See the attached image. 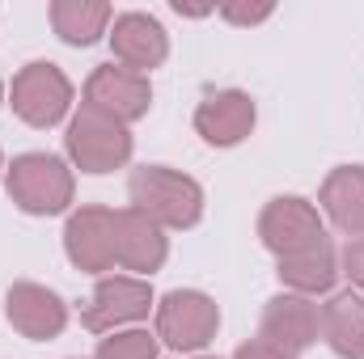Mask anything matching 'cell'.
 <instances>
[{
  "instance_id": "1",
  "label": "cell",
  "mask_w": 364,
  "mask_h": 359,
  "mask_svg": "<svg viewBox=\"0 0 364 359\" xmlns=\"http://www.w3.org/2000/svg\"><path fill=\"white\" fill-rule=\"evenodd\" d=\"M132 207L157 220L161 228H195L203 216V190L199 182L170 170V165H140L127 178Z\"/></svg>"
},
{
  "instance_id": "2",
  "label": "cell",
  "mask_w": 364,
  "mask_h": 359,
  "mask_svg": "<svg viewBox=\"0 0 364 359\" xmlns=\"http://www.w3.org/2000/svg\"><path fill=\"white\" fill-rule=\"evenodd\" d=\"M4 186H9V199L30 216H60L73 203V190H77L73 170L51 153L17 157L4 174Z\"/></svg>"
},
{
  "instance_id": "3",
  "label": "cell",
  "mask_w": 364,
  "mask_h": 359,
  "mask_svg": "<svg viewBox=\"0 0 364 359\" xmlns=\"http://www.w3.org/2000/svg\"><path fill=\"white\" fill-rule=\"evenodd\" d=\"M68 157L81 174H114L132 161V131L90 106H81L68 123Z\"/></svg>"
},
{
  "instance_id": "4",
  "label": "cell",
  "mask_w": 364,
  "mask_h": 359,
  "mask_svg": "<svg viewBox=\"0 0 364 359\" xmlns=\"http://www.w3.org/2000/svg\"><path fill=\"white\" fill-rule=\"evenodd\" d=\"M220 326V309L212 296L178 287L157 304V338L174 351H203L216 338Z\"/></svg>"
},
{
  "instance_id": "5",
  "label": "cell",
  "mask_w": 364,
  "mask_h": 359,
  "mask_svg": "<svg viewBox=\"0 0 364 359\" xmlns=\"http://www.w3.org/2000/svg\"><path fill=\"white\" fill-rule=\"evenodd\" d=\"M73 106V81L55 64H26L13 77V114L30 127H55Z\"/></svg>"
},
{
  "instance_id": "6",
  "label": "cell",
  "mask_w": 364,
  "mask_h": 359,
  "mask_svg": "<svg viewBox=\"0 0 364 359\" xmlns=\"http://www.w3.org/2000/svg\"><path fill=\"white\" fill-rule=\"evenodd\" d=\"M153 309V287L144 279H132V275H106L97 279L90 304L81 313V326L90 334H114L119 326H132L140 317H149Z\"/></svg>"
},
{
  "instance_id": "7",
  "label": "cell",
  "mask_w": 364,
  "mask_h": 359,
  "mask_svg": "<svg viewBox=\"0 0 364 359\" xmlns=\"http://www.w3.org/2000/svg\"><path fill=\"white\" fill-rule=\"evenodd\" d=\"M259 237L263 245L272 250L275 258H292V254H305L314 250L318 241H326L322 233V216L314 211V203L288 194V199H272L259 216Z\"/></svg>"
},
{
  "instance_id": "8",
  "label": "cell",
  "mask_w": 364,
  "mask_h": 359,
  "mask_svg": "<svg viewBox=\"0 0 364 359\" xmlns=\"http://www.w3.org/2000/svg\"><path fill=\"white\" fill-rule=\"evenodd\" d=\"M85 106L114 118V123H136L149 114L153 106V89H149V77L123 68V64H102L93 68V77L85 81Z\"/></svg>"
},
{
  "instance_id": "9",
  "label": "cell",
  "mask_w": 364,
  "mask_h": 359,
  "mask_svg": "<svg viewBox=\"0 0 364 359\" xmlns=\"http://www.w3.org/2000/svg\"><path fill=\"white\" fill-rule=\"evenodd\" d=\"M64 250H68V263L77 270H102L119 267L114 263V211L110 207H81L68 216L64 224Z\"/></svg>"
},
{
  "instance_id": "10",
  "label": "cell",
  "mask_w": 364,
  "mask_h": 359,
  "mask_svg": "<svg viewBox=\"0 0 364 359\" xmlns=\"http://www.w3.org/2000/svg\"><path fill=\"white\" fill-rule=\"evenodd\" d=\"M318 334H322V317H318V304L309 296L279 292V296L267 300V309H263V334L259 338L275 343L288 355H301L305 347L318 343Z\"/></svg>"
},
{
  "instance_id": "11",
  "label": "cell",
  "mask_w": 364,
  "mask_h": 359,
  "mask_svg": "<svg viewBox=\"0 0 364 359\" xmlns=\"http://www.w3.org/2000/svg\"><path fill=\"white\" fill-rule=\"evenodd\" d=\"M166 254H170V245H166V228L157 220H149L136 207L114 211V263L119 267L136 270V275H153V270H161Z\"/></svg>"
},
{
  "instance_id": "12",
  "label": "cell",
  "mask_w": 364,
  "mask_h": 359,
  "mask_svg": "<svg viewBox=\"0 0 364 359\" xmlns=\"http://www.w3.org/2000/svg\"><path fill=\"white\" fill-rule=\"evenodd\" d=\"M4 313L13 321V330L34 338V343H47V338H55L68 326L64 300L51 287H43V283H13L9 296H4Z\"/></svg>"
},
{
  "instance_id": "13",
  "label": "cell",
  "mask_w": 364,
  "mask_h": 359,
  "mask_svg": "<svg viewBox=\"0 0 364 359\" xmlns=\"http://www.w3.org/2000/svg\"><path fill=\"white\" fill-rule=\"evenodd\" d=\"M195 131L212 148H233L255 131V101L242 89H220L208 93L195 110Z\"/></svg>"
},
{
  "instance_id": "14",
  "label": "cell",
  "mask_w": 364,
  "mask_h": 359,
  "mask_svg": "<svg viewBox=\"0 0 364 359\" xmlns=\"http://www.w3.org/2000/svg\"><path fill=\"white\" fill-rule=\"evenodd\" d=\"M110 47H114V60L123 68L140 72V77L153 72V68H161L166 55H170V38H166L161 21L149 17V13H123V17H114Z\"/></svg>"
},
{
  "instance_id": "15",
  "label": "cell",
  "mask_w": 364,
  "mask_h": 359,
  "mask_svg": "<svg viewBox=\"0 0 364 359\" xmlns=\"http://www.w3.org/2000/svg\"><path fill=\"white\" fill-rule=\"evenodd\" d=\"M322 338L339 359H364V296L360 292H339L322 309Z\"/></svg>"
},
{
  "instance_id": "16",
  "label": "cell",
  "mask_w": 364,
  "mask_h": 359,
  "mask_svg": "<svg viewBox=\"0 0 364 359\" xmlns=\"http://www.w3.org/2000/svg\"><path fill=\"white\" fill-rule=\"evenodd\" d=\"M322 207L331 224L348 237H364V165H339L322 182Z\"/></svg>"
},
{
  "instance_id": "17",
  "label": "cell",
  "mask_w": 364,
  "mask_h": 359,
  "mask_svg": "<svg viewBox=\"0 0 364 359\" xmlns=\"http://www.w3.org/2000/svg\"><path fill=\"white\" fill-rule=\"evenodd\" d=\"M279 283L288 287V292H296V296H322V292H331L335 287V279H339V254H335V245L331 241H318L314 250H305V254H292V258H279Z\"/></svg>"
},
{
  "instance_id": "18",
  "label": "cell",
  "mask_w": 364,
  "mask_h": 359,
  "mask_svg": "<svg viewBox=\"0 0 364 359\" xmlns=\"http://www.w3.org/2000/svg\"><path fill=\"white\" fill-rule=\"evenodd\" d=\"M51 26L68 47H90L110 26V4H102V0H55Z\"/></svg>"
},
{
  "instance_id": "19",
  "label": "cell",
  "mask_w": 364,
  "mask_h": 359,
  "mask_svg": "<svg viewBox=\"0 0 364 359\" xmlns=\"http://www.w3.org/2000/svg\"><path fill=\"white\" fill-rule=\"evenodd\" d=\"M93 359H157V334L149 330H123L97 343Z\"/></svg>"
},
{
  "instance_id": "20",
  "label": "cell",
  "mask_w": 364,
  "mask_h": 359,
  "mask_svg": "<svg viewBox=\"0 0 364 359\" xmlns=\"http://www.w3.org/2000/svg\"><path fill=\"white\" fill-rule=\"evenodd\" d=\"M225 21H233V26H259V21H267L275 9L272 4H242V0H225L220 9H216Z\"/></svg>"
},
{
  "instance_id": "21",
  "label": "cell",
  "mask_w": 364,
  "mask_h": 359,
  "mask_svg": "<svg viewBox=\"0 0 364 359\" xmlns=\"http://www.w3.org/2000/svg\"><path fill=\"white\" fill-rule=\"evenodd\" d=\"M339 258H343V275H348V279L364 292V237H352V241L343 245V254H339Z\"/></svg>"
},
{
  "instance_id": "22",
  "label": "cell",
  "mask_w": 364,
  "mask_h": 359,
  "mask_svg": "<svg viewBox=\"0 0 364 359\" xmlns=\"http://www.w3.org/2000/svg\"><path fill=\"white\" fill-rule=\"evenodd\" d=\"M233 359H296V355L279 351V347L267 343V338H250V343H242V347L233 351Z\"/></svg>"
},
{
  "instance_id": "23",
  "label": "cell",
  "mask_w": 364,
  "mask_h": 359,
  "mask_svg": "<svg viewBox=\"0 0 364 359\" xmlns=\"http://www.w3.org/2000/svg\"><path fill=\"white\" fill-rule=\"evenodd\" d=\"M212 9H216V4H174V13H186V17H203V13H212Z\"/></svg>"
},
{
  "instance_id": "24",
  "label": "cell",
  "mask_w": 364,
  "mask_h": 359,
  "mask_svg": "<svg viewBox=\"0 0 364 359\" xmlns=\"http://www.w3.org/2000/svg\"><path fill=\"white\" fill-rule=\"evenodd\" d=\"M203 359H208V355H203Z\"/></svg>"
}]
</instances>
